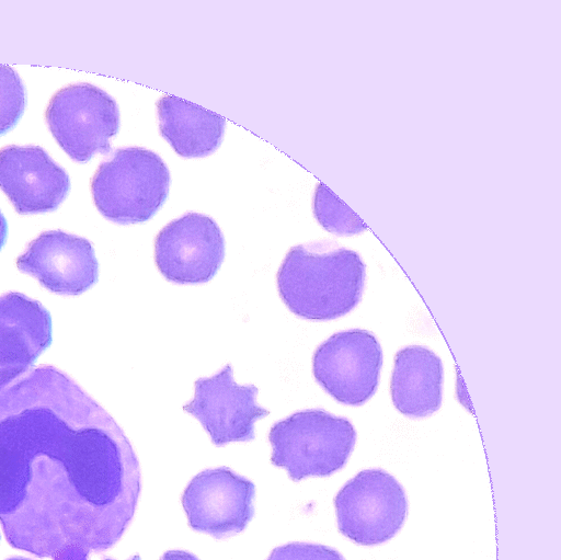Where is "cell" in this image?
<instances>
[{
    "instance_id": "cell-20",
    "label": "cell",
    "mask_w": 561,
    "mask_h": 560,
    "mask_svg": "<svg viewBox=\"0 0 561 560\" xmlns=\"http://www.w3.org/2000/svg\"><path fill=\"white\" fill-rule=\"evenodd\" d=\"M7 236H8V224H7L4 216L0 212V250L3 248V245L7 241Z\"/></svg>"
},
{
    "instance_id": "cell-13",
    "label": "cell",
    "mask_w": 561,
    "mask_h": 560,
    "mask_svg": "<svg viewBox=\"0 0 561 560\" xmlns=\"http://www.w3.org/2000/svg\"><path fill=\"white\" fill-rule=\"evenodd\" d=\"M51 340V317L39 301L16 292L0 296V392L34 365Z\"/></svg>"
},
{
    "instance_id": "cell-7",
    "label": "cell",
    "mask_w": 561,
    "mask_h": 560,
    "mask_svg": "<svg viewBox=\"0 0 561 560\" xmlns=\"http://www.w3.org/2000/svg\"><path fill=\"white\" fill-rule=\"evenodd\" d=\"M382 350L367 330L337 332L321 343L312 357L317 382L336 401L359 407L377 390Z\"/></svg>"
},
{
    "instance_id": "cell-14",
    "label": "cell",
    "mask_w": 561,
    "mask_h": 560,
    "mask_svg": "<svg viewBox=\"0 0 561 560\" xmlns=\"http://www.w3.org/2000/svg\"><path fill=\"white\" fill-rule=\"evenodd\" d=\"M443 363L423 345H408L394 355L390 393L394 408L409 418H425L442 404Z\"/></svg>"
},
{
    "instance_id": "cell-5",
    "label": "cell",
    "mask_w": 561,
    "mask_h": 560,
    "mask_svg": "<svg viewBox=\"0 0 561 560\" xmlns=\"http://www.w3.org/2000/svg\"><path fill=\"white\" fill-rule=\"evenodd\" d=\"M45 121L60 148L72 160L87 162L96 153L110 151V140L119 128V111L105 91L81 82L54 93Z\"/></svg>"
},
{
    "instance_id": "cell-2",
    "label": "cell",
    "mask_w": 561,
    "mask_h": 560,
    "mask_svg": "<svg viewBox=\"0 0 561 560\" xmlns=\"http://www.w3.org/2000/svg\"><path fill=\"white\" fill-rule=\"evenodd\" d=\"M365 279L360 255L328 240L293 247L276 274L284 304L313 321L333 320L353 310L362 299Z\"/></svg>"
},
{
    "instance_id": "cell-11",
    "label": "cell",
    "mask_w": 561,
    "mask_h": 560,
    "mask_svg": "<svg viewBox=\"0 0 561 560\" xmlns=\"http://www.w3.org/2000/svg\"><path fill=\"white\" fill-rule=\"evenodd\" d=\"M18 268L51 293L77 296L98 282L99 264L92 244L61 230L42 232L16 259Z\"/></svg>"
},
{
    "instance_id": "cell-15",
    "label": "cell",
    "mask_w": 561,
    "mask_h": 560,
    "mask_svg": "<svg viewBox=\"0 0 561 560\" xmlns=\"http://www.w3.org/2000/svg\"><path fill=\"white\" fill-rule=\"evenodd\" d=\"M161 136L183 158H203L221 144L226 119L183 99L163 95L157 102Z\"/></svg>"
},
{
    "instance_id": "cell-18",
    "label": "cell",
    "mask_w": 561,
    "mask_h": 560,
    "mask_svg": "<svg viewBox=\"0 0 561 560\" xmlns=\"http://www.w3.org/2000/svg\"><path fill=\"white\" fill-rule=\"evenodd\" d=\"M266 560H345L333 548L319 544L290 542L276 547Z\"/></svg>"
},
{
    "instance_id": "cell-8",
    "label": "cell",
    "mask_w": 561,
    "mask_h": 560,
    "mask_svg": "<svg viewBox=\"0 0 561 560\" xmlns=\"http://www.w3.org/2000/svg\"><path fill=\"white\" fill-rule=\"evenodd\" d=\"M153 252L164 278L176 284H201L210 281L221 266L225 239L210 217L187 213L159 231Z\"/></svg>"
},
{
    "instance_id": "cell-23",
    "label": "cell",
    "mask_w": 561,
    "mask_h": 560,
    "mask_svg": "<svg viewBox=\"0 0 561 560\" xmlns=\"http://www.w3.org/2000/svg\"><path fill=\"white\" fill-rule=\"evenodd\" d=\"M0 539H1V536H0Z\"/></svg>"
},
{
    "instance_id": "cell-1",
    "label": "cell",
    "mask_w": 561,
    "mask_h": 560,
    "mask_svg": "<svg viewBox=\"0 0 561 560\" xmlns=\"http://www.w3.org/2000/svg\"><path fill=\"white\" fill-rule=\"evenodd\" d=\"M140 489L123 430L66 373L41 365L0 392V523L11 547L89 560L121 539Z\"/></svg>"
},
{
    "instance_id": "cell-17",
    "label": "cell",
    "mask_w": 561,
    "mask_h": 560,
    "mask_svg": "<svg viewBox=\"0 0 561 560\" xmlns=\"http://www.w3.org/2000/svg\"><path fill=\"white\" fill-rule=\"evenodd\" d=\"M26 106V91L18 72L0 65V135L11 130L22 117Z\"/></svg>"
},
{
    "instance_id": "cell-12",
    "label": "cell",
    "mask_w": 561,
    "mask_h": 560,
    "mask_svg": "<svg viewBox=\"0 0 561 560\" xmlns=\"http://www.w3.org/2000/svg\"><path fill=\"white\" fill-rule=\"evenodd\" d=\"M0 188L21 215L53 212L70 191V179L39 146L0 149Z\"/></svg>"
},
{
    "instance_id": "cell-19",
    "label": "cell",
    "mask_w": 561,
    "mask_h": 560,
    "mask_svg": "<svg viewBox=\"0 0 561 560\" xmlns=\"http://www.w3.org/2000/svg\"><path fill=\"white\" fill-rule=\"evenodd\" d=\"M159 560H199L195 555L184 550H169Z\"/></svg>"
},
{
    "instance_id": "cell-9",
    "label": "cell",
    "mask_w": 561,
    "mask_h": 560,
    "mask_svg": "<svg viewBox=\"0 0 561 560\" xmlns=\"http://www.w3.org/2000/svg\"><path fill=\"white\" fill-rule=\"evenodd\" d=\"M255 485L227 467L195 476L182 494L192 529L220 539L241 533L254 515Z\"/></svg>"
},
{
    "instance_id": "cell-4",
    "label": "cell",
    "mask_w": 561,
    "mask_h": 560,
    "mask_svg": "<svg viewBox=\"0 0 561 560\" xmlns=\"http://www.w3.org/2000/svg\"><path fill=\"white\" fill-rule=\"evenodd\" d=\"M271 461L294 481L327 477L346 464L356 432L346 418L322 409H307L276 422L270 430Z\"/></svg>"
},
{
    "instance_id": "cell-16",
    "label": "cell",
    "mask_w": 561,
    "mask_h": 560,
    "mask_svg": "<svg viewBox=\"0 0 561 560\" xmlns=\"http://www.w3.org/2000/svg\"><path fill=\"white\" fill-rule=\"evenodd\" d=\"M313 214L328 231L339 236H351L367 229L364 221L324 184L314 191Z\"/></svg>"
},
{
    "instance_id": "cell-22",
    "label": "cell",
    "mask_w": 561,
    "mask_h": 560,
    "mask_svg": "<svg viewBox=\"0 0 561 560\" xmlns=\"http://www.w3.org/2000/svg\"><path fill=\"white\" fill-rule=\"evenodd\" d=\"M103 560H114V559H111V558H104ZM128 560H140V557L138 555L136 556H133L130 559Z\"/></svg>"
},
{
    "instance_id": "cell-3",
    "label": "cell",
    "mask_w": 561,
    "mask_h": 560,
    "mask_svg": "<svg viewBox=\"0 0 561 560\" xmlns=\"http://www.w3.org/2000/svg\"><path fill=\"white\" fill-rule=\"evenodd\" d=\"M171 183L170 172L156 152L142 147L115 150L91 178L90 188L96 209L121 225L150 219L164 203Z\"/></svg>"
},
{
    "instance_id": "cell-21",
    "label": "cell",
    "mask_w": 561,
    "mask_h": 560,
    "mask_svg": "<svg viewBox=\"0 0 561 560\" xmlns=\"http://www.w3.org/2000/svg\"><path fill=\"white\" fill-rule=\"evenodd\" d=\"M5 560H32V559L25 558V557H11V558H8Z\"/></svg>"
},
{
    "instance_id": "cell-10",
    "label": "cell",
    "mask_w": 561,
    "mask_h": 560,
    "mask_svg": "<svg viewBox=\"0 0 561 560\" xmlns=\"http://www.w3.org/2000/svg\"><path fill=\"white\" fill-rule=\"evenodd\" d=\"M194 391L183 410L201 422L216 446L254 439L255 421L270 414L256 403L254 385L234 381L230 364L211 377L195 380Z\"/></svg>"
},
{
    "instance_id": "cell-6",
    "label": "cell",
    "mask_w": 561,
    "mask_h": 560,
    "mask_svg": "<svg viewBox=\"0 0 561 560\" xmlns=\"http://www.w3.org/2000/svg\"><path fill=\"white\" fill-rule=\"evenodd\" d=\"M334 507L340 533L358 545L373 546L401 529L408 500L393 476L382 469H366L337 492Z\"/></svg>"
}]
</instances>
